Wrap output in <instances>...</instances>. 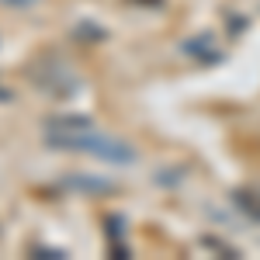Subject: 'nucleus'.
Instances as JSON below:
<instances>
[{"mask_svg": "<svg viewBox=\"0 0 260 260\" xmlns=\"http://www.w3.org/2000/svg\"><path fill=\"white\" fill-rule=\"evenodd\" d=\"M236 205L246 208V212L260 222V194H253V191H240V194H236Z\"/></svg>", "mask_w": 260, "mask_h": 260, "instance_id": "obj_2", "label": "nucleus"}, {"mask_svg": "<svg viewBox=\"0 0 260 260\" xmlns=\"http://www.w3.org/2000/svg\"><path fill=\"white\" fill-rule=\"evenodd\" d=\"M49 146L52 149H77V153H90L104 163H136V149L128 142L118 139H108L94 128H83V132H52L49 136Z\"/></svg>", "mask_w": 260, "mask_h": 260, "instance_id": "obj_1", "label": "nucleus"}]
</instances>
